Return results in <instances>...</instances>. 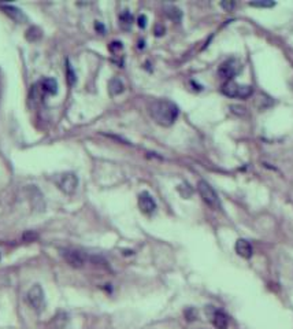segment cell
I'll use <instances>...</instances> for the list:
<instances>
[{
    "label": "cell",
    "mask_w": 293,
    "mask_h": 329,
    "mask_svg": "<svg viewBox=\"0 0 293 329\" xmlns=\"http://www.w3.org/2000/svg\"><path fill=\"white\" fill-rule=\"evenodd\" d=\"M148 111L152 119L162 126H171L176 122L180 110L176 103L167 99H155L148 106Z\"/></svg>",
    "instance_id": "6da1fadb"
},
{
    "label": "cell",
    "mask_w": 293,
    "mask_h": 329,
    "mask_svg": "<svg viewBox=\"0 0 293 329\" xmlns=\"http://www.w3.org/2000/svg\"><path fill=\"white\" fill-rule=\"evenodd\" d=\"M108 89H110V94L113 96H117V95L122 94L123 89H125V85L119 79H113L108 84Z\"/></svg>",
    "instance_id": "7c38bea8"
},
{
    "label": "cell",
    "mask_w": 293,
    "mask_h": 329,
    "mask_svg": "<svg viewBox=\"0 0 293 329\" xmlns=\"http://www.w3.org/2000/svg\"><path fill=\"white\" fill-rule=\"evenodd\" d=\"M222 92L229 98L245 99L252 95V88L249 85H241V84L235 83L233 80H229L228 83L224 84Z\"/></svg>",
    "instance_id": "7a4b0ae2"
},
{
    "label": "cell",
    "mask_w": 293,
    "mask_h": 329,
    "mask_svg": "<svg viewBox=\"0 0 293 329\" xmlns=\"http://www.w3.org/2000/svg\"><path fill=\"white\" fill-rule=\"evenodd\" d=\"M63 259L67 262L68 265L74 269H81L87 264V255L83 254L81 251L77 250H64L62 251Z\"/></svg>",
    "instance_id": "8992f818"
},
{
    "label": "cell",
    "mask_w": 293,
    "mask_h": 329,
    "mask_svg": "<svg viewBox=\"0 0 293 329\" xmlns=\"http://www.w3.org/2000/svg\"><path fill=\"white\" fill-rule=\"evenodd\" d=\"M137 24H138V26H140V28H145V26H146V17H145V15H140V17H138V22H137Z\"/></svg>",
    "instance_id": "d6986e66"
},
{
    "label": "cell",
    "mask_w": 293,
    "mask_h": 329,
    "mask_svg": "<svg viewBox=\"0 0 293 329\" xmlns=\"http://www.w3.org/2000/svg\"><path fill=\"white\" fill-rule=\"evenodd\" d=\"M138 207H140L142 214L152 216L155 213V210H157V203H155L154 198L148 192H141L138 195Z\"/></svg>",
    "instance_id": "ba28073f"
},
{
    "label": "cell",
    "mask_w": 293,
    "mask_h": 329,
    "mask_svg": "<svg viewBox=\"0 0 293 329\" xmlns=\"http://www.w3.org/2000/svg\"><path fill=\"white\" fill-rule=\"evenodd\" d=\"M132 24H133V15L127 10H125L122 14L119 15V25H121V28L125 30H129L130 28H132Z\"/></svg>",
    "instance_id": "5bb4252c"
},
{
    "label": "cell",
    "mask_w": 293,
    "mask_h": 329,
    "mask_svg": "<svg viewBox=\"0 0 293 329\" xmlns=\"http://www.w3.org/2000/svg\"><path fill=\"white\" fill-rule=\"evenodd\" d=\"M122 43L121 41H113L111 44H110V51L113 52L114 55H117L118 52H121L122 51Z\"/></svg>",
    "instance_id": "e0dca14e"
},
{
    "label": "cell",
    "mask_w": 293,
    "mask_h": 329,
    "mask_svg": "<svg viewBox=\"0 0 293 329\" xmlns=\"http://www.w3.org/2000/svg\"><path fill=\"white\" fill-rule=\"evenodd\" d=\"M26 300L30 307L36 310L37 313L44 309V291L41 288V285H33L26 294Z\"/></svg>",
    "instance_id": "5b68a950"
},
{
    "label": "cell",
    "mask_w": 293,
    "mask_h": 329,
    "mask_svg": "<svg viewBox=\"0 0 293 329\" xmlns=\"http://www.w3.org/2000/svg\"><path fill=\"white\" fill-rule=\"evenodd\" d=\"M2 7H3V10L7 13V14L10 15L11 18L15 21H22L25 20V15L22 14V11L18 10L17 7H14V6H7V5H2Z\"/></svg>",
    "instance_id": "4fadbf2b"
},
{
    "label": "cell",
    "mask_w": 293,
    "mask_h": 329,
    "mask_svg": "<svg viewBox=\"0 0 293 329\" xmlns=\"http://www.w3.org/2000/svg\"><path fill=\"white\" fill-rule=\"evenodd\" d=\"M240 69H241V66H240L239 60L235 58H230L221 64L219 69H218V74L222 79L232 80L236 74L239 73Z\"/></svg>",
    "instance_id": "52a82bcc"
},
{
    "label": "cell",
    "mask_w": 293,
    "mask_h": 329,
    "mask_svg": "<svg viewBox=\"0 0 293 329\" xmlns=\"http://www.w3.org/2000/svg\"><path fill=\"white\" fill-rule=\"evenodd\" d=\"M41 91L47 95H55L58 92V83L54 79H44L41 80Z\"/></svg>",
    "instance_id": "8fae6325"
},
{
    "label": "cell",
    "mask_w": 293,
    "mask_h": 329,
    "mask_svg": "<svg viewBox=\"0 0 293 329\" xmlns=\"http://www.w3.org/2000/svg\"><path fill=\"white\" fill-rule=\"evenodd\" d=\"M221 6H222V7H224L225 10H232V9L235 7V3H228V2H222V3H221Z\"/></svg>",
    "instance_id": "ffe728a7"
},
{
    "label": "cell",
    "mask_w": 293,
    "mask_h": 329,
    "mask_svg": "<svg viewBox=\"0 0 293 329\" xmlns=\"http://www.w3.org/2000/svg\"><path fill=\"white\" fill-rule=\"evenodd\" d=\"M275 5L274 2H251L249 6H254V7H273Z\"/></svg>",
    "instance_id": "ac0fdd59"
},
{
    "label": "cell",
    "mask_w": 293,
    "mask_h": 329,
    "mask_svg": "<svg viewBox=\"0 0 293 329\" xmlns=\"http://www.w3.org/2000/svg\"><path fill=\"white\" fill-rule=\"evenodd\" d=\"M166 15L170 20L174 21V22H180L181 18H182V11L178 7H176V6H167Z\"/></svg>",
    "instance_id": "9a60e30c"
},
{
    "label": "cell",
    "mask_w": 293,
    "mask_h": 329,
    "mask_svg": "<svg viewBox=\"0 0 293 329\" xmlns=\"http://www.w3.org/2000/svg\"><path fill=\"white\" fill-rule=\"evenodd\" d=\"M56 184L60 191H63L67 195H71L79 187V177L71 172L63 173L56 177Z\"/></svg>",
    "instance_id": "277c9868"
},
{
    "label": "cell",
    "mask_w": 293,
    "mask_h": 329,
    "mask_svg": "<svg viewBox=\"0 0 293 329\" xmlns=\"http://www.w3.org/2000/svg\"><path fill=\"white\" fill-rule=\"evenodd\" d=\"M66 74H67V81L70 85H73L76 83V73H74L73 68L70 66V63L67 62V66H66Z\"/></svg>",
    "instance_id": "2e32d148"
},
{
    "label": "cell",
    "mask_w": 293,
    "mask_h": 329,
    "mask_svg": "<svg viewBox=\"0 0 293 329\" xmlns=\"http://www.w3.org/2000/svg\"><path fill=\"white\" fill-rule=\"evenodd\" d=\"M197 191H199V193H200L201 199H203V201H204L210 207H212V209H218V207L221 206L218 193L215 192L214 188L211 187L207 181H203V180L199 181V184H197Z\"/></svg>",
    "instance_id": "3957f363"
},
{
    "label": "cell",
    "mask_w": 293,
    "mask_h": 329,
    "mask_svg": "<svg viewBox=\"0 0 293 329\" xmlns=\"http://www.w3.org/2000/svg\"><path fill=\"white\" fill-rule=\"evenodd\" d=\"M199 329H204V328H199Z\"/></svg>",
    "instance_id": "7402d4cb"
},
{
    "label": "cell",
    "mask_w": 293,
    "mask_h": 329,
    "mask_svg": "<svg viewBox=\"0 0 293 329\" xmlns=\"http://www.w3.org/2000/svg\"><path fill=\"white\" fill-rule=\"evenodd\" d=\"M211 322L216 329H226L229 325L228 321V315L222 311V310H214L211 314Z\"/></svg>",
    "instance_id": "9c48e42d"
},
{
    "label": "cell",
    "mask_w": 293,
    "mask_h": 329,
    "mask_svg": "<svg viewBox=\"0 0 293 329\" xmlns=\"http://www.w3.org/2000/svg\"><path fill=\"white\" fill-rule=\"evenodd\" d=\"M95 28H96V30H99L100 33H104V26H103L100 22H96V24H95Z\"/></svg>",
    "instance_id": "44dd1931"
},
{
    "label": "cell",
    "mask_w": 293,
    "mask_h": 329,
    "mask_svg": "<svg viewBox=\"0 0 293 329\" xmlns=\"http://www.w3.org/2000/svg\"><path fill=\"white\" fill-rule=\"evenodd\" d=\"M236 252L239 254L240 256H243V258H251L252 256V252H254V248L251 246V243L244 239H239V240L236 241Z\"/></svg>",
    "instance_id": "30bf717a"
}]
</instances>
